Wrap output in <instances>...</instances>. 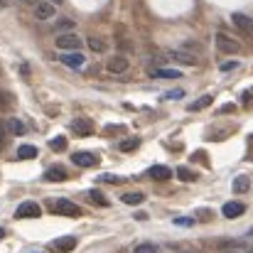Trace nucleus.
<instances>
[{
  "label": "nucleus",
  "mask_w": 253,
  "mask_h": 253,
  "mask_svg": "<svg viewBox=\"0 0 253 253\" xmlns=\"http://www.w3.org/2000/svg\"><path fill=\"white\" fill-rule=\"evenodd\" d=\"M54 44H57L62 52H79V49H82V37H77V35H72V32H64V35H59V37L54 40Z\"/></svg>",
  "instance_id": "nucleus-1"
},
{
  "label": "nucleus",
  "mask_w": 253,
  "mask_h": 253,
  "mask_svg": "<svg viewBox=\"0 0 253 253\" xmlns=\"http://www.w3.org/2000/svg\"><path fill=\"white\" fill-rule=\"evenodd\" d=\"M15 216H17V219H37V216H42V209H40V204H35V202H22V204L17 207Z\"/></svg>",
  "instance_id": "nucleus-2"
},
{
  "label": "nucleus",
  "mask_w": 253,
  "mask_h": 253,
  "mask_svg": "<svg viewBox=\"0 0 253 253\" xmlns=\"http://www.w3.org/2000/svg\"><path fill=\"white\" fill-rule=\"evenodd\" d=\"M74 249H77V239L74 236H62V239L49 244V251L52 253H72Z\"/></svg>",
  "instance_id": "nucleus-3"
},
{
  "label": "nucleus",
  "mask_w": 253,
  "mask_h": 253,
  "mask_svg": "<svg viewBox=\"0 0 253 253\" xmlns=\"http://www.w3.org/2000/svg\"><path fill=\"white\" fill-rule=\"evenodd\" d=\"M216 47H219L221 52H226V54H236V52L241 49V44H239L234 37L224 35V32H219V35H216Z\"/></svg>",
  "instance_id": "nucleus-4"
},
{
  "label": "nucleus",
  "mask_w": 253,
  "mask_h": 253,
  "mask_svg": "<svg viewBox=\"0 0 253 253\" xmlns=\"http://www.w3.org/2000/svg\"><path fill=\"white\" fill-rule=\"evenodd\" d=\"M128 57H123V54H113L108 62H106V72H111V74H123V72H128Z\"/></svg>",
  "instance_id": "nucleus-5"
},
{
  "label": "nucleus",
  "mask_w": 253,
  "mask_h": 253,
  "mask_svg": "<svg viewBox=\"0 0 253 253\" xmlns=\"http://www.w3.org/2000/svg\"><path fill=\"white\" fill-rule=\"evenodd\" d=\"M59 62H62L64 67H69V69H82L86 64L84 54H79V52H62Z\"/></svg>",
  "instance_id": "nucleus-6"
},
{
  "label": "nucleus",
  "mask_w": 253,
  "mask_h": 253,
  "mask_svg": "<svg viewBox=\"0 0 253 253\" xmlns=\"http://www.w3.org/2000/svg\"><path fill=\"white\" fill-rule=\"evenodd\" d=\"M231 22H234V25H236L244 35L253 37V17L244 15V12H234V15H231Z\"/></svg>",
  "instance_id": "nucleus-7"
},
{
  "label": "nucleus",
  "mask_w": 253,
  "mask_h": 253,
  "mask_svg": "<svg viewBox=\"0 0 253 253\" xmlns=\"http://www.w3.org/2000/svg\"><path fill=\"white\" fill-rule=\"evenodd\" d=\"M54 211L62 214V216H79V214H82V209H79L74 202H69V199H59V202H54Z\"/></svg>",
  "instance_id": "nucleus-8"
},
{
  "label": "nucleus",
  "mask_w": 253,
  "mask_h": 253,
  "mask_svg": "<svg viewBox=\"0 0 253 253\" xmlns=\"http://www.w3.org/2000/svg\"><path fill=\"white\" fill-rule=\"evenodd\" d=\"M54 12H57V5L49 2V0H40V2L35 5V15H37L40 20H49V17H54Z\"/></svg>",
  "instance_id": "nucleus-9"
},
{
  "label": "nucleus",
  "mask_w": 253,
  "mask_h": 253,
  "mask_svg": "<svg viewBox=\"0 0 253 253\" xmlns=\"http://www.w3.org/2000/svg\"><path fill=\"white\" fill-rule=\"evenodd\" d=\"M168 57L172 62H179V64H187V67H194L197 64V57L189 54V52H184V49H169Z\"/></svg>",
  "instance_id": "nucleus-10"
},
{
  "label": "nucleus",
  "mask_w": 253,
  "mask_h": 253,
  "mask_svg": "<svg viewBox=\"0 0 253 253\" xmlns=\"http://www.w3.org/2000/svg\"><path fill=\"white\" fill-rule=\"evenodd\" d=\"M72 163L79 165V168H96L98 165V158L93 153H74L72 155Z\"/></svg>",
  "instance_id": "nucleus-11"
},
{
  "label": "nucleus",
  "mask_w": 253,
  "mask_h": 253,
  "mask_svg": "<svg viewBox=\"0 0 253 253\" xmlns=\"http://www.w3.org/2000/svg\"><path fill=\"white\" fill-rule=\"evenodd\" d=\"M244 211H246V207H244L241 202H229V204H224V209H221V214H224L226 219H239Z\"/></svg>",
  "instance_id": "nucleus-12"
},
{
  "label": "nucleus",
  "mask_w": 253,
  "mask_h": 253,
  "mask_svg": "<svg viewBox=\"0 0 253 253\" xmlns=\"http://www.w3.org/2000/svg\"><path fill=\"white\" fill-rule=\"evenodd\" d=\"M72 130L79 133V135H91L93 133V123L88 118H74L72 121Z\"/></svg>",
  "instance_id": "nucleus-13"
},
{
  "label": "nucleus",
  "mask_w": 253,
  "mask_h": 253,
  "mask_svg": "<svg viewBox=\"0 0 253 253\" xmlns=\"http://www.w3.org/2000/svg\"><path fill=\"white\" fill-rule=\"evenodd\" d=\"M69 174H67V169L59 168V165H52V168L44 172V179H49V182H64Z\"/></svg>",
  "instance_id": "nucleus-14"
},
{
  "label": "nucleus",
  "mask_w": 253,
  "mask_h": 253,
  "mask_svg": "<svg viewBox=\"0 0 253 253\" xmlns=\"http://www.w3.org/2000/svg\"><path fill=\"white\" fill-rule=\"evenodd\" d=\"M148 174H150L153 179H163V182H165V179L172 177V169L165 168V165H153V168L148 169Z\"/></svg>",
  "instance_id": "nucleus-15"
},
{
  "label": "nucleus",
  "mask_w": 253,
  "mask_h": 253,
  "mask_svg": "<svg viewBox=\"0 0 253 253\" xmlns=\"http://www.w3.org/2000/svg\"><path fill=\"white\" fill-rule=\"evenodd\" d=\"M5 128H7V133H12V135H25V123H22L20 118H7V121H5Z\"/></svg>",
  "instance_id": "nucleus-16"
},
{
  "label": "nucleus",
  "mask_w": 253,
  "mask_h": 253,
  "mask_svg": "<svg viewBox=\"0 0 253 253\" xmlns=\"http://www.w3.org/2000/svg\"><path fill=\"white\" fill-rule=\"evenodd\" d=\"M249 189H251V177L241 174V177L234 179V192H236V194H244V192H249Z\"/></svg>",
  "instance_id": "nucleus-17"
},
{
  "label": "nucleus",
  "mask_w": 253,
  "mask_h": 253,
  "mask_svg": "<svg viewBox=\"0 0 253 253\" xmlns=\"http://www.w3.org/2000/svg\"><path fill=\"white\" fill-rule=\"evenodd\" d=\"M121 202H123V204L135 207V204H143V202H145V194H143V192H128V194H123V197H121Z\"/></svg>",
  "instance_id": "nucleus-18"
},
{
  "label": "nucleus",
  "mask_w": 253,
  "mask_h": 253,
  "mask_svg": "<svg viewBox=\"0 0 253 253\" xmlns=\"http://www.w3.org/2000/svg\"><path fill=\"white\" fill-rule=\"evenodd\" d=\"M86 42H88L91 52H96V54H103V52H106V47H108V44H106V42H103L101 37H88Z\"/></svg>",
  "instance_id": "nucleus-19"
},
{
  "label": "nucleus",
  "mask_w": 253,
  "mask_h": 253,
  "mask_svg": "<svg viewBox=\"0 0 253 253\" xmlns=\"http://www.w3.org/2000/svg\"><path fill=\"white\" fill-rule=\"evenodd\" d=\"M37 155V148L35 145H20L17 148V158H22V160H32Z\"/></svg>",
  "instance_id": "nucleus-20"
},
{
  "label": "nucleus",
  "mask_w": 253,
  "mask_h": 253,
  "mask_svg": "<svg viewBox=\"0 0 253 253\" xmlns=\"http://www.w3.org/2000/svg\"><path fill=\"white\" fill-rule=\"evenodd\" d=\"M211 101H214L211 96H202L199 101H192V103H189L187 108H189V111H202V108H207V106H211Z\"/></svg>",
  "instance_id": "nucleus-21"
},
{
  "label": "nucleus",
  "mask_w": 253,
  "mask_h": 253,
  "mask_svg": "<svg viewBox=\"0 0 253 253\" xmlns=\"http://www.w3.org/2000/svg\"><path fill=\"white\" fill-rule=\"evenodd\" d=\"M153 77L155 79H179V72H174V69H155Z\"/></svg>",
  "instance_id": "nucleus-22"
},
{
  "label": "nucleus",
  "mask_w": 253,
  "mask_h": 253,
  "mask_svg": "<svg viewBox=\"0 0 253 253\" xmlns=\"http://www.w3.org/2000/svg\"><path fill=\"white\" fill-rule=\"evenodd\" d=\"M140 145V138H128V140H121V153H130V150H135Z\"/></svg>",
  "instance_id": "nucleus-23"
},
{
  "label": "nucleus",
  "mask_w": 253,
  "mask_h": 253,
  "mask_svg": "<svg viewBox=\"0 0 253 253\" xmlns=\"http://www.w3.org/2000/svg\"><path fill=\"white\" fill-rule=\"evenodd\" d=\"M54 30H59L62 35L64 32H69V30H74V20H69V17H62L57 25H54Z\"/></svg>",
  "instance_id": "nucleus-24"
},
{
  "label": "nucleus",
  "mask_w": 253,
  "mask_h": 253,
  "mask_svg": "<svg viewBox=\"0 0 253 253\" xmlns=\"http://www.w3.org/2000/svg\"><path fill=\"white\" fill-rule=\"evenodd\" d=\"M49 148H52L54 153H62V150H67V138H62V135H57V138H52V143H49Z\"/></svg>",
  "instance_id": "nucleus-25"
},
{
  "label": "nucleus",
  "mask_w": 253,
  "mask_h": 253,
  "mask_svg": "<svg viewBox=\"0 0 253 253\" xmlns=\"http://www.w3.org/2000/svg\"><path fill=\"white\" fill-rule=\"evenodd\" d=\"M88 197H91V202H93V204H98V207H108V199H106L98 189H91V192H88Z\"/></svg>",
  "instance_id": "nucleus-26"
},
{
  "label": "nucleus",
  "mask_w": 253,
  "mask_h": 253,
  "mask_svg": "<svg viewBox=\"0 0 253 253\" xmlns=\"http://www.w3.org/2000/svg\"><path fill=\"white\" fill-rule=\"evenodd\" d=\"M7 108H12V96L7 91H0V113H5Z\"/></svg>",
  "instance_id": "nucleus-27"
},
{
  "label": "nucleus",
  "mask_w": 253,
  "mask_h": 253,
  "mask_svg": "<svg viewBox=\"0 0 253 253\" xmlns=\"http://www.w3.org/2000/svg\"><path fill=\"white\" fill-rule=\"evenodd\" d=\"M177 174H179L182 182H194V179H197V174H194L192 169H187V168H179L177 169Z\"/></svg>",
  "instance_id": "nucleus-28"
},
{
  "label": "nucleus",
  "mask_w": 253,
  "mask_h": 253,
  "mask_svg": "<svg viewBox=\"0 0 253 253\" xmlns=\"http://www.w3.org/2000/svg\"><path fill=\"white\" fill-rule=\"evenodd\" d=\"M133 253H158V246L155 244H140Z\"/></svg>",
  "instance_id": "nucleus-29"
},
{
  "label": "nucleus",
  "mask_w": 253,
  "mask_h": 253,
  "mask_svg": "<svg viewBox=\"0 0 253 253\" xmlns=\"http://www.w3.org/2000/svg\"><path fill=\"white\" fill-rule=\"evenodd\" d=\"M182 96H184V91H182V88H174V91H168L163 98H168V101H177V98H182Z\"/></svg>",
  "instance_id": "nucleus-30"
},
{
  "label": "nucleus",
  "mask_w": 253,
  "mask_h": 253,
  "mask_svg": "<svg viewBox=\"0 0 253 253\" xmlns=\"http://www.w3.org/2000/svg\"><path fill=\"white\" fill-rule=\"evenodd\" d=\"M98 179L101 182H111V184H121L123 182V177H116V174H101Z\"/></svg>",
  "instance_id": "nucleus-31"
},
{
  "label": "nucleus",
  "mask_w": 253,
  "mask_h": 253,
  "mask_svg": "<svg viewBox=\"0 0 253 253\" xmlns=\"http://www.w3.org/2000/svg\"><path fill=\"white\" fill-rule=\"evenodd\" d=\"M106 133L108 135H116V133H126V128L123 126H106Z\"/></svg>",
  "instance_id": "nucleus-32"
},
{
  "label": "nucleus",
  "mask_w": 253,
  "mask_h": 253,
  "mask_svg": "<svg viewBox=\"0 0 253 253\" xmlns=\"http://www.w3.org/2000/svg\"><path fill=\"white\" fill-rule=\"evenodd\" d=\"M236 67H239V62H226V64H221V72H231Z\"/></svg>",
  "instance_id": "nucleus-33"
},
{
  "label": "nucleus",
  "mask_w": 253,
  "mask_h": 253,
  "mask_svg": "<svg viewBox=\"0 0 253 253\" xmlns=\"http://www.w3.org/2000/svg\"><path fill=\"white\" fill-rule=\"evenodd\" d=\"M174 224H177V226H192L194 221H192V219H174Z\"/></svg>",
  "instance_id": "nucleus-34"
},
{
  "label": "nucleus",
  "mask_w": 253,
  "mask_h": 253,
  "mask_svg": "<svg viewBox=\"0 0 253 253\" xmlns=\"http://www.w3.org/2000/svg\"><path fill=\"white\" fill-rule=\"evenodd\" d=\"M135 219H138V221H145V219H148V214H145V211H138V214H135Z\"/></svg>",
  "instance_id": "nucleus-35"
},
{
  "label": "nucleus",
  "mask_w": 253,
  "mask_h": 253,
  "mask_svg": "<svg viewBox=\"0 0 253 253\" xmlns=\"http://www.w3.org/2000/svg\"><path fill=\"white\" fill-rule=\"evenodd\" d=\"M221 253H241L239 249H226V251H221Z\"/></svg>",
  "instance_id": "nucleus-36"
},
{
  "label": "nucleus",
  "mask_w": 253,
  "mask_h": 253,
  "mask_svg": "<svg viewBox=\"0 0 253 253\" xmlns=\"http://www.w3.org/2000/svg\"><path fill=\"white\" fill-rule=\"evenodd\" d=\"M22 2H27V5H37L40 0H22Z\"/></svg>",
  "instance_id": "nucleus-37"
},
{
  "label": "nucleus",
  "mask_w": 253,
  "mask_h": 253,
  "mask_svg": "<svg viewBox=\"0 0 253 253\" xmlns=\"http://www.w3.org/2000/svg\"><path fill=\"white\" fill-rule=\"evenodd\" d=\"M2 145H5V138H2V135H0V148H2Z\"/></svg>",
  "instance_id": "nucleus-38"
},
{
  "label": "nucleus",
  "mask_w": 253,
  "mask_h": 253,
  "mask_svg": "<svg viewBox=\"0 0 253 253\" xmlns=\"http://www.w3.org/2000/svg\"><path fill=\"white\" fill-rule=\"evenodd\" d=\"M49 2H54V5H59V2H62V0H49Z\"/></svg>",
  "instance_id": "nucleus-39"
},
{
  "label": "nucleus",
  "mask_w": 253,
  "mask_h": 253,
  "mask_svg": "<svg viewBox=\"0 0 253 253\" xmlns=\"http://www.w3.org/2000/svg\"><path fill=\"white\" fill-rule=\"evenodd\" d=\"M2 236H5V231H2V229H0V239H2Z\"/></svg>",
  "instance_id": "nucleus-40"
},
{
  "label": "nucleus",
  "mask_w": 253,
  "mask_h": 253,
  "mask_svg": "<svg viewBox=\"0 0 253 253\" xmlns=\"http://www.w3.org/2000/svg\"><path fill=\"white\" fill-rule=\"evenodd\" d=\"M249 253H253V246H251V249H249Z\"/></svg>",
  "instance_id": "nucleus-41"
},
{
  "label": "nucleus",
  "mask_w": 253,
  "mask_h": 253,
  "mask_svg": "<svg viewBox=\"0 0 253 253\" xmlns=\"http://www.w3.org/2000/svg\"><path fill=\"white\" fill-rule=\"evenodd\" d=\"M0 5H5V0H0Z\"/></svg>",
  "instance_id": "nucleus-42"
}]
</instances>
